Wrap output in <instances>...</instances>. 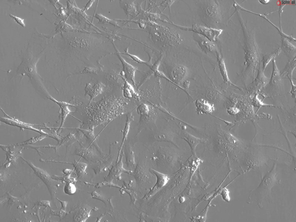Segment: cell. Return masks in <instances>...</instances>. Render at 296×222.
<instances>
[{
  "instance_id": "6da1fadb",
  "label": "cell",
  "mask_w": 296,
  "mask_h": 222,
  "mask_svg": "<svg viewBox=\"0 0 296 222\" xmlns=\"http://www.w3.org/2000/svg\"><path fill=\"white\" fill-rule=\"evenodd\" d=\"M150 31L151 37L163 46H174L182 41L180 35L172 28L154 24Z\"/></svg>"
},
{
  "instance_id": "7a4b0ae2",
  "label": "cell",
  "mask_w": 296,
  "mask_h": 222,
  "mask_svg": "<svg viewBox=\"0 0 296 222\" xmlns=\"http://www.w3.org/2000/svg\"><path fill=\"white\" fill-rule=\"evenodd\" d=\"M171 24L181 29L193 32L202 35L211 42L215 41L223 31L221 29H217L196 25H193L191 27H188L179 25L173 23Z\"/></svg>"
},
{
  "instance_id": "3957f363",
  "label": "cell",
  "mask_w": 296,
  "mask_h": 222,
  "mask_svg": "<svg viewBox=\"0 0 296 222\" xmlns=\"http://www.w3.org/2000/svg\"><path fill=\"white\" fill-rule=\"evenodd\" d=\"M149 171L156 175V181L154 186L142 198V199L144 200H147L153 195L166 184L169 179L167 175L161 173L151 169H150Z\"/></svg>"
},
{
  "instance_id": "277c9868",
  "label": "cell",
  "mask_w": 296,
  "mask_h": 222,
  "mask_svg": "<svg viewBox=\"0 0 296 222\" xmlns=\"http://www.w3.org/2000/svg\"><path fill=\"white\" fill-rule=\"evenodd\" d=\"M112 43L116 51V54L121 62L123 66V72L125 79L127 81H131L134 86H135L136 82L135 79V73L137 68L127 62L121 55V53L117 48L114 42Z\"/></svg>"
},
{
  "instance_id": "5b68a950",
  "label": "cell",
  "mask_w": 296,
  "mask_h": 222,
  "mask_svg": "<svg viewBox=\"0 0 296 222\" xmlns=\"http://www.w3.org/2000/svg\"><path fill=\"white\" fill-rule=\"evenodd\" d=\"M269 79L265 76L262 70H259L256 78L248 85L247 89L248 93L251 95L260 90L266 86Z\"/></svg>"
},
{
  "instance_id": "8992f818",
  "label": "cell",
  "mask_w": 296,
  "mask_h": 222,
  "mask_svg": "<svg viewBox=\"0 0 296 222\" xmlns=\"http://www.w3.org/2000/svg\"><path fill=\"white\" fill-rule=\"evenodd\" d=\"M80 147L77 146L75 149V154L83 158L88 161H92L98 158V156L95 153V148L92 147L88 146L85 147L82 143L80 144Z\"/></svg>"
},
{
  "instance_id": "52a82bcc",
  "label": "cell",
  "mask_w": 296,
  "mask_h": 222,
  "mask_svg": "<svg viewBox=\"0 0 296 222\" xmlns=\"http://www.w3.org/2000/svg\"><path fill=\"white\" fill-rule=\"evenodd\" d=\"M9 118L1 117L0 121L7 124L16 126L21 128H24L31 130L42 134L47 135V133L40 130H38L31 126L30 125L22 122L14 118L9 117Z\"/></svg>"
},
{
  "instance_id": "ba28073f",
  "label": "cell",
  "mask_w": 296,
  "mask_h": 222,
  "mask_svg": "<svg viewBox=\"0 0 296 222\" xmlns=\"http://www.w3.org/2000/svg\"><path fill=\"white\" fill-rule=\"evenodd\" d=\"M195 104L198 114H210L214 111V105L204 99H197Z\"/></svg>"
},
{
  "instance_id": "9c48e42d",
  "label": "cell",
  "mask_w": 296,
  "mask_h": 222,
  "mask_svg": "<svg viewBox=\"0 0 296 222\" xmlns=\"http://www.w3.org/2000/svg\"><path fill=\"white\" fill-rule=\"evenodd\" d=\"M48 99L58 105L61 110V122L59 128L60 129L63 126L67 115L69 114L70 113L73 112L69 109V106L75 107V106L72 104L65 102L58 101L51 97H49Z\"/></svg>"
},
{
  "instance_id": "30bf717a",
  "label": "cell",
  "mask_w": 296,
  "mask_h": 222,
  "mask_svg": "<svg viewBox=\"0 0 296 222\" xmlns=\"http://www.w3.org/2000/svg\"><path fill=\"white\" fill-rule=\"evenodd\" d=\"M74 129H78L83 133L86 139V141L89 143V146L96 149L101 154H103L102 150L99 147L96 141V137L94 135V130L84 129L80 127Z\"/></svg>"
},
{
  "instance_id": "8fae6325",
  "label": "cell",
  "mask_w": 296,
  "mask_h": 222,
  "mask_svg": "<svg viewBox=\"0 0 296 222\" xmlns=\"http://www.w3.org/2000/svg\"><path fill=\"white\" fill-rule=\"evenodd\" d=\"M217 57L220 72L224 82L228 85H232L237 88H238V87L232 83L230 80L224 61L223 58L220 54L217 53Z\"/></svg>"
},
{
  "instance_id": "7c38bea8",
  "label": "cell",
  "mask_w": 296,
  "mask_h": 222,
  "mask_svg": "<svg viewBox=\"0 0 296 222\" xmlns=\"http://www.w3.org/2000/svg\"><path fill=\"white\" fill-rule=\"evenodd\" d=\"M187 74L186 68L181 65H177L174 67L171 72L173 79L177 83L181 82L185 77Z\"/></svg>"
},
{
  "instance_id": "4fadbf2b",
  "label": "cell",
  "mask_w": 296,
  "mask_h": 222,
  "mask_svg": "<svg viewBox=\"0 0 296 222\" xmlns=\"http://www.w3.org/2000/svg\"><path fill=\"white\" fill-rule=\"evenodd\" d=\"M182 138L188 143L190 147L191 151L195 155V149L197 145L206 141L205 140L197 137L186 132L184 134Z\"/></svg>"
},
{
  "instance_id": "5bb4252c",
  "label": "cell",
  "mask_w": 296,
  "mask_h": 222,
  "mask_svg": "<svg viewBox=\"0 0 296 222\" xmlns=\"http://www.w3.org/2000/svg\"><path fill=\"white\" fill-rule=\"evenodd\" d=\"M205 12L209 17L214 18H219L220 16V11L217 1H209L206 8Z\"/></svg>"
},
{
  "instance_id": "9a60e30c",
  "label": "cell",
  "mask_w": 296,
  "mask_h": 222,
  "mask_svg": "<svg viewBox=\"0 0 296 222\" xmlns=\"http://www.w3.org/2000/svg\"><path fill=\"white\" fill-rule=\"evenodd\" d=\"M120 4L126 15L134 16L137 14L136 8L134 3V1H120Z\"/></svg>"
},
{
  "instance_id": "2e32d148",
  "label": "cell",
  "mask_w": 296,
  "mask_h": 222,
  "mask_svg": "<svg viewBox=\"0 0 296 222\" xmlns=\"http://www.w3.org/2000/svg\"><path fill=\"white\" fill-rule=\"evenodd\" d=\"M273 69L269 83L271 85L279 88L281 84V78L280 73L275 64L274 60L273 61Z\"/></svg>"
},
{
  "instance_id": "e0dca14e",
  "label": "cell",
  "mask_w": 296,
  "mask_h": 222,
  "mask_svg": "<svg viewBox=\"0 0 296 222\" xmlns=\"http://www.w3.org/2000/svg\"><path fill=\"white\" fill-rule=\"evenodd\" d=\"M124 83L123 88V95L126 98L131 99L138 96L133 86L124 78Z\"/></svg>"
},
{
  "instance_id": "ac0fdd59",
  "label": "cell",
  "mask_w": 296,
  "mask_h": 222,
  "mask_svg": "<svg viewBox=\"0 0 296 222\" xmlns=\"http://www.w3.org/2000/svg\"><path fill=\"white\" fill-rule=\"evenodd\" d=\"M94 17L99 20V23L111 25L114 26L120 27L116 21L110 19L101 14L96 13L94 16Z\"/></svg>"
},
{
  "instance_id": "d6986e66",
  "label": "cell",
  "mask_w": 296,
  "mask_h": 222,
  "mask_svg": "<svg viewBox=\"0 0 296 222\" xmlns=\"http://www.w3.org/2000/svg\"><path fill=\"white\" fill-rule=\"evenodd\" d=\"M128 47H127L125 50V53L121 54L127 55L129 56L132 59L138 63L145 64L148 66L150 69L151 68L153 64L149 63V61L146 62L137 56L129 53L128 52Z\"/></svg>"
},
{
  "instance_id": "ffe728a7",
  "label": "cell",
  "mask_w": 296,
  "mask_h": 222,
  "mask_svg": "<svg viewBox=\"0 0 296 222\" xmlns=\"http://www.w3.org/2000/svg\"><path fill=\"white\" fill-rule=\"evenodd\" d=\"M129 116L130 114H129V115L127 116V120L126 121L125 125L123 131V136L122 141L118 153V155H119L120 154L123 144L127 137V134L128 132L129 125H130V119L129 118Z\"/></svg>"
},
{
  "instance_id": "44dd1931",
  "label": "cell",
  "mask_w": 296,
  "mask_h": 222,
  "mask_svg": "<svg viewBox=\"0 0 296 222\" xmlns=\"http://www.w3.org/2000/svg\"><path fill=\"white\" fill-rule=\"evenodd\" d=\"M76 188L72 183H69L66 185L64 188V191L66 194L69 195L73 194L75 192Z\"/></svg>"
},
{
  "instance_id": "7402d4cb",
  "label": "cell",
  "mask_w": 296,
  "mask_h": 222,
  "mask_svg": "<svg viewBox=\"0 0 296 222\" xmlns=\"http://www.w3.org/2000/svg\"><path fill=\"white\" fill-rule=\"evenodd\" d=\"M258 94L256 93L255 94L254 97L252 99V103L254 106L258 107L262 106H270L269 105H267L264 104L261 100L258 97Z\"/></svg>"
},
{
  "instance_id": "603a6c76",
  "label": "cell",
  "mask_w": 296,
  "mask_h": 222,
  "mask_svg": "<svg viewBox=\"0 0 296 222\" xmlns=\"http://www.w3.org/2000/svg\"><path fill=\"white\" fill-rule=\"evenodd\" d=\"M201 44L207 49L211 51L213 49L214 45L211 42L208 40H203L201 41Z\"/></svg>"
},
{
  "instance_id": "cb8c5ba5",
  "label": "cell",
  "mask_w": 296,
  "mask_h": 222,
  "mask_svg": "<svg viewBox=\"0 0 296 222\" xmlns=\"http://www.w3.org/2000/svg\"><path fill=\"white\" fill-rule=\"evenodd\" d=\"M10 16L12 18L14 21L22 27H25V25L24 23V19L10 14Z\"/></svg>"
},
{
  "instance_id": "d4e9b609",
  "label": "cell",
  "mask_w": 296,
  "mask_h": 222,
  "mask_svg": "<svg viewBox=\"0 0 296 222\" xmlns=\"http://www.w3.org/2000/svg\"><path fill=\"white\" fill-rule=\"evenodd\" d=\"M238 109L235 107H230L227 110L228 112L232 114H236L238 112Z\"/></svg>"
},
{
  "instance_id": "484cf974",
  "label": "cell",
  "mask_w": 296,
  "mask_h": 222,
  "mask_svg": "<svg viewBox=\"0 0 296 222\" xmlns=\"http://www.w3.org/2000/svg\"><path fill=\"white\" fill-rule=\"evenodd\" d=\"M95 1L94 0H90L86 3L84 9L83 11L84 12L87 11L91 7L93 2Z\"/></svg>"
},
{
  "instance_id": "4316f807",
  "label": "cell",
  "mask_w": 296,
  "mask_h": 222,
  "mask_svg": "<svg viewBox=\"0 0 296 222\" xmlns=\"http://www.w3.org/2000/svg\"><path fill=\"white\" fill-rule=\"evenodd\" d=\"M190 82L187 80H186L183 82V88L186 89H187L190 86Z\"/></svg>"
}]
</instances>
